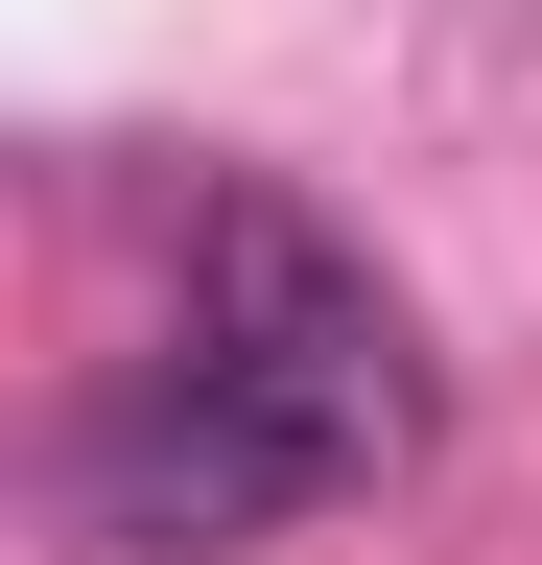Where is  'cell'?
<instances>
[{
  "mask_svg": "<svg viewBox=\"0 0 542 565\" xmlns=\"http://www.w3.org/2000/svg\"><path fill=\"white\" fill-rule=\"evenodd\" d=\"M378 471H425V330L378 307V259L307 189H189L166 353L72 424V519L95 542H259Z\"/></svg>",
  "mask_w": 542,
  "mask_h": 565,
  "instance_id": "6da1fadb",
  "label": "cell"
}]
</instances>
